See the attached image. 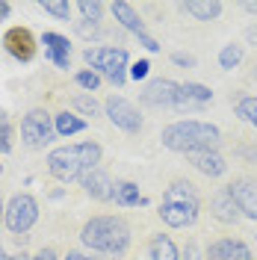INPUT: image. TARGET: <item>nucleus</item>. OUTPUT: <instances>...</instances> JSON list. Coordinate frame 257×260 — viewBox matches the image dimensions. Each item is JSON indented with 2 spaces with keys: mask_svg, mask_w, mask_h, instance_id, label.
Returning <instances> with one entry per match:
<instances>
[{
  "mask_svg": "<svg viewBox=\"0 0 257 260\" xmlns=\"http://www.w3.org/2000/svg\"><path fill=\"white\" fill-rule=\"evenodd\" d=\"M163 148L175 151V154H195V151H219L222 145V130L210 121H198V118H183V121H172L166 124L160 133Z\"/></svg>",
  "mask_w": 257,
  "mask_h": 260,
  "instance_id": "1",
  "label": "nucleus"
},
{
  "mask_svg": "<svg viewBox=\"0 0 257 260\" xmlns=\"http://www.w3.org/2000/svg\"><path fill=\"white\" fill-rule=\"evenodd\" d=\"M101 157H104V148L98 145L95 139H86V142L53 148L48 157H45V162H48L50 178H56L59 183H74V180H80L86 172L98 169Z\"/></svg>",
  "mask_w": 257,
  "mask_h": 260,
  "instance_id": "2",
  "label": "nucleus"
},
{
  "mask_svg": "<svg viewBox=\"0 0 257 260\" xmlns=\"http://www.w3.org/2000/svg\"><path fill=\"white\" fill-rule=\"evenodd\" d=\"M80 243L86 248H92V251L121 257L130 245V225L121 216H110V213L92 216L80 228Z\"/></svg>",
  "mask_w": 257,
  "mask_h": 260,
  "instance_id": "3",
  "label": "nucleus"
},
{
  "mask_svg": "<svg viewBox=\"0 0 257 260\" xmlns=\"http://www.w3.org/2000/svg\"><path fill=\"white\" fill-rule=\"evenodd\" d=\"M198 213H201V195H198V189L189 180L175 178L166 186L163 201L157 207L160 222L169 228H192L198 222Z\"/></svg>",
  "mask_w": 257,
  "mask_h": 260,
  "instance_id": "4",
  "label": "nucleus"
},
{
  "mask_svg": "<svg viewBox=\"0 0 257 260\" xmlns=\"http://www.w3.org/2000/svg\"><path fill=\"white\" fill-rule=\"evenodd\" d=\"M86 65L101 74L104 80H110L115 89H121L127 83V68H130V53L127 48H115V45H98V48L83 50Z\"/></svg>",
  "mask_w": 257,
  "mask_h": 260,
  "instance_id": "5",
  "label": "nucleus"
},
{
  "mask_svg": "<svg viewBox=\"0 0 257 260\" xmlns=\"http://www.w3.org/2000/svg\"><path fill=\"white\" fill-rule=\"evenodd\" d=\"M39 222V198L30 192H15L6 201V213H3V225L12 237H24L30 234V228Z\"/></svg>",
  "mask_w": 257,
  "mask_h": 260,
  "instance_id": "6",
  "label": "nucleus"
},
{
  "mask_svg": "<svg viewBox=\"0 0 257 260\" xmlns=\"http://www.w3.org/2000/svg\"><path fill=\"white\" fill-rule=\"evenodd\" d=\"M56 127H53V113H48L45 107H33L30 113H24L21 118V142L30 151H42V148L53 142Z\"/></svg>",
  "mask_w": 257,
  "mask_h": 260,
  "instance_id": "7",
  "label": "nucleus"
},
{
  "mask_svg": "<svg viewBox=\"0 0 257 260\" xmlns=\"http://www.w3.org/2000/svg\"><path fill=\"white\" fill-rule=\"evenodd\" d=\"M104 115H107L118 130H124V133H130V136L142 133V113L130 104L127 98L107 95V101H104Z\"/></svg>",
  "mask_w": 257,
  "mask_h": 260,
  "instance_id": "8",
  "label": "nucleus"
},
{
  "mask_svg": "<svg viewBox=\"0 0 257 260\" xmlns=\"http://www.w3.org/2000/svg\"><path fill=\"white\" fill-rule=\"evenodd\" d=\"M3 50L15 59V62L27 65L36 59V53H39V39H36V32L30 27H9V30L3 32Z\"/></svg>",
  "mask_w": 257,
  "mask_h": 260,
  "instance_id": "9",
  "label": "nucleus"
},
{
  "mask_svg": "<svg viewBox=\"0 0 257 260\" xmlns=\"http://www.w3.org/2000/svg\"><path fill=\"white\" fill-rule=\"evenodd\" d=\"M177 92H180V83H175L172 77H154V80L142 89L139 101H142L145 107H154V110H160V107H175Z\"/></svg>",
  "mask_w": 257,
  "mask_h": 260,
  "instance_id": "10",
  "label": "nucleus"
},
{
  "mask_svg": "<svg viewBox=\"0 0 257 260\" xmlns=\"http://www.w3.org/2000/svg\"><path fill=\"white\" fill-rule=\"evenodd\" d=\"M228 192H231V198L237 201L242 219L257 222V180H251V178H234L231 183H228Z\"/></svg>",
  "mask_w": 257,
  "mask_h": 260,
  "instance_id": "11",
  "label": "nucleus"
},
{
  "mask_svg": "<svg viewBox=\"0 0 257 260\" xmlns=\"http://www.w3.org/2000/svg\"><path fill=\"white\" fill-rule=\"evenodd\" d=\"M204 260H254L251 248L240 237H219L207 245Z\"/></svg>",
  "mask_w": 257,
  "mask_h": 260,
  "instance_id": "12",
  "label": "nucleus"
},
{
  "mask_svg": "<svg viewBox=\"0 0 257 260\" xmlns=\"http://www.w3.org/2000/svg\"><path fill=\"white\" fill-rule=\"evenodd\" d=\"M80 186H83V192L89 195L92 201H98V204H110V201H115V183L101 166L83 175Z\"/></svg>",
  "mask_w": 257,
  "mask_h": 260,
  "instance_id": "13",
  "label": "nucleus"
},
{
  "mask_svg": "<svg viewBox=\"0 0 257 260\" xmlns=\"http://www.w3.org/2000/svg\"><path fill=\"white\" fill-rule=\"evenodd\" d=\"M210 216H213L219 225H237V222L242 219L237 201H234L231 192H228V186H222V189L213 192V198H210Z\"/></svg>",
  "mask_w": 257,
  "mask_h": 260,
  "instance_id": "14",
  "label": "nucleus"
},
{
  "mask_svg": "<svg viewBox=\"0 0 257 260\" xmlns=\"http://www.w3.org/2000/svg\"><path fill=\"white\" fill-rule=\"evenodd\" d=\"M186 162L192 166L195 172H201L204 178H222V175H228V160L219 151H195V154H186Z\"/></svg>",
  "mask_w": 257,
  "mask_h": 260,
  "instance_id": "15",
  "label": "nucleus"
},
{
  "mask_svg": "<svg viewBox=\"0 0 257 260\" xmlns=\"http://www.w3.org/2000/svg\"><path fill=\"white\" fill-rule=\"evenodd\" d=\"M107 6H110V12H113V18H115V24H118L121 30L133 32V36L148 32V30H145L142 15H139V9H136L133 3H127V0H113V3H107Z\"/></svg>",
  "mask_w": 257,
  "mask_h": 260,
  "instance_id": "16",
  "label": "nucleus"
},
{
  "mask_svg": "<svg viewBox=\"0 0 257 260\" xmlns=\"http://www.w3.org/2000/svg\"><path fill=\"white\" fill-rule=\"evenodd\" d=\"M180 12L192 15L195 21H216L225 12V3H219V0H186V3H180Z\"/></svg>",
  "mask_w": 257,
  "mask_h": 260,
  "instance_id": "17",
  "label": "nucleus"
},
{
  "mask_svg": "<svg viewBox=\"0 0 257 260\" xmlns=\"http://www.w3.org/2000/svg\"><path fill=\"white\" fill-rule=\"evenodd\" d=\"M53 127H56V136L59 139H71V136H77V133H83V130L89 127V121L80 118L77 113L59 110V113H53Z\"/></svg>",
  "mask_w": 257,
  "mask_h": 260,
  "instance_id": "18",
  "label": "nucleus"
},
{
  "mask_svg": "<svg viewBox=\"0 0 257 260\" xmlns=\"http://www.w3.org/2000/svg\"><path fill=\"white\" fill-rule=\"evenodd\" d=\"M148 257L151 260H180V251H177V245L172 243V237L169 234H151V240H148Z\"/></svg>",
  "mask_w": 257,
  "mask_h": 260,
  "instance_id": "19",
  "label": "nucleus"
},
{
  "mask_svg": "<svg viewBox=\"0 0 257 260\" xmlns=\"http://www.w3.org/2000/svg\"><path fill=\"white\" fill-rule=\"evenodd\" d=\"M142 204H145V195L139 192V183H133V180L115 183V207L130 210V207H142Z\"/></svg>",
  "mask_w": 257,
  "mask_h": 260,
  "instance_id": "20",
  "label": "nucleus"
},
{
  "mask_svg": "<svg viewBox=\"0 0 257 260\" xmlns=\"http://www.w3.org/2000/svg\"><path fill=\"white\" fill-rule=\"evenodd\" d=\"M231 104H234V113L237 118H242L245 124H251L257 130V95H245V92H231Z\"/></svg>",
  "mask_w": 257,
  "mask_h": 260,
  "instance_id": "21",
  "label": "nucleus"
},
{
  "mask_svg": "<svg viewBox=\"0 0 257 260\" xmlns=\"http://www.w3.org/2000/svg\"><path fill=\"white\" fill-rule=\"evenodd\" d=\"M242 59H245V48L237 45V42H228L225 48L219 50V68H222V71H234V68H240Z\"/></svg>",
  "mask_w": 257,
  "mask_h": 260,
  "instance_id": "22",
  "label": "nucleus"
},
{
  "mask_svg": "<svg viewBox=\"0 0 257 260\" xmlns=\"http://www.w3.org/2000/svg\"><path fill=\"white\" fill-rule=\"evenodd\" d=\"M42 45H45V53L71 56V42H68V36H62V32L45 30V32H42Z\"/></svg>",
  "mask_w": 257,
  "mask_h": 260,
  "instance_id": "23",
  "label": "nucleus"
},
{
  "mask_svg": "<svg viewBox=\"0 0 257 260\" xmlns=\"http://www.w3.org/2000/svg\"><path fill=\"white\" fill-rule=\"evenodd\" d=\"M180 95L189 98V101H192V104H198V107H207L210 101H213V89H210V86H204V83L186 80V83H180Z\"/></svg>",
  "mask_w": 257,
  "mask_h": 260,
  "instance_id": "24",
  "label": "nucleus"
},
{
  "mask_svg": "<svg viewBox=\"0 0 257 260\" xmlns=\"http://www.w3.org/2000/svg\"><path fill=\"white\" fill-rule=\"evenodd\" d=\"M71 107H74L80 115H92V118H101V115H104V107H101V104L95 101V95H89V92L71 95Z\"/></svg>",
  "mask_w": 257,
  "mask_h": 260,
  "instance_id": "25",
  "label": "nucleus"
},
{
  "mask_svg": "<svg viewBox=\"0 0 257 260\" xmlns=\"http://www.w3.org/2000/svg\"><path fill=\"white\" fill-rule=\"evenodd\" d=\"M74 9L83 15V21H89V24H101V21H104V12H107L110 6L101 3V0H77Z\"/></svg>",
  "mask_w": 257,
  "mask_h": 260,
  "instance_id": "26",
  "label": "nucleus"
},
{
  "mask_svg": "<svg viewBox=\"0 0 257 260\" xmlns=\"http://www.w3.org/2000/svg\"><path fill=\"white\" fill-rule=\"evenodd\" d=\"M15 151V127L9 113L0 107V154H12Z\"/></svg>",
  "mask_w": 257,
  "mask_h": 260,
  "instance_id": "27",
  "label": "nucleus"
},
{
  "mask_svg": "<svg viewBox=\"0 0 257 260\" xmlns=\"http://www.w3.org/2000/svg\"><path fill=\"white\" fill-rule=\"evenodd\" d=\"M39 9H45L48 15L59 18V21H68L71 12H74V6H71L68 0H42V3H39Z\"/></svg>",
  "mask_w": 257,
  "mask_h": 260,
  "instance_id": "28",
  "label": "nucleus"
},
{
  "mask_svg": "<svg viewBox=\"0 0 257 260\" xmlns=\"http://www.w3.org/2000/svg\"><path fill=\"white\" fill-rule=\"evenodd\" d=\"M74 83L80 86L83 92H89V95H92V92H98V89H101L104 77H101V74H95L92 68H83V71H77V74H74Z\"/></svg>",
  "mask_w": 257,
  "mask_h": 260,
  "instance_id": "29",
  "label": "nucleus"
},
{
  "mask_svg": "<svg viewBox=\"0 0 257 260\" xmlns=\"http://www.w3.org/2000/svg\"><path fill=\"white\" fill-rule=\"evenodd\" d=\"M151 74V62L148 59H136V62H130V68H127V80H145Z\"/></svg>",
  "mask_w": 257,
  "mask_h": 260,
  "instance_id": "30",
  "label": "nucleus"
},
{
  "mask_svg": "<svg viewBox=\"0 0 257 260\" xmlns=\"http://www.w3.org/2000/svg\"><path fill=\"white\" fill-rule=\"evenodd\" d=\"M136 42H139L148 53H160V50H163V45L154 39V36H148V32H139V36H136Z\"/></svg>",
  "mask_w": 257,
  "mask_h": 260,
  "instance_id": "31",
  "label": "nucleus"
},
{
  "mask_svg": "<svg viewBox=\"0 0 257 260\" xmlns=\"http://www.w3.org/2000/svg\"><path fill=\"white\" fill-rule=\"evenodd\" d=\"M180 260H204V254L198 251V243L195 240H186L183 251H180Z\"/></svg>",
  "mask_w": 257,
  "mask_h": 260,
  "instance_id": "32",
  "label": "nucleus"
},
{
  "mask_svg": "<svg viewBox=\"0 0 257 260\" xmlns=\"http://www.w3.org/2000/svg\"><path fill=\"white\" fill-rule=\"evenodd\" d=\"M172 62L180 65V68H195V56L192 53H183V50H175L172 53Z\"/></svg>",
  "mask_w": 257,
  "mask_h": 260,
  "instance_id": "33",
  "label": "nucleus"
},
{
  "mask_svg": "<svg viewBox=\"0 0 257 260\" xmlns=\"http://www.w3.org/2000/svg\"><path fill=\"white\" fill-rule=\"evenodd\" d=\"M33 260H59V254H56L50 245H45V248H39V251L33 254Z\"/></svg>",
  "mask_w": 257,
  "mask_h": 260,
  "instance_id": "34",
  "label": "nucleus"
},
{
  "mask_svg": "<svg viewBox=\"0 0 257 260\" xmlns=\"http://www.w3.org/2000/svg\"><path fill=\"white\" fill-rule=\"evenodd\" d=\"M62 260H98V257H92V254H86V251H68Z\"/></svg>",
  "mask_w": 257,
  "mask_h": 260,
  "instance_id": "35",
  "label": "nucleus"
},
{
  "mask_svg": "<svg viewBox=\"0 0 257 260\" xmlns=\"http://www.w3.org/2000/svg\"><path fill=\"white\" fill-rule=\"evenodd\" d=\"M245 42H248V45H254V48H257V24H251V27H245Z\"/></svg>",
  "mask_w": 257,
  "mask_h": 260,
  "instance_id": "36",
  "label": "nucleus"
},
{
  "mask_svg": "<svg viewBox=\"0 0 257 260\" xmlns=\"http://www.w3.org/2000/svg\"><path fill=\"white\" fill-rule=\"evenodd\" d=\"M9 15H12V3H6V0H0V21H6Z\"/></svg>",
  "mask_w": 257,
  "mask_h": 260,
  "instance_id": "37",
  "label": "nucleus"
},
{
  "mask_svg": "<svg viewBox=\"0 0 257 260\" xmlns=\"http://www.w3.org/2000/svg\"><path fill=\"white\" fill-rule=\"evenodd\" d=\"M242 9H245L248 15H257V3H251V0H248V3H242Z\"/></svg>",
  "mask_w": 257,
  "mask_h": 260,
  "instance_id": "38",
  "label": "nucleus"
},
{
  "mask_svg": "<svg viewBox=\"0 0 257 260\" xmlns=\"http://www.w3.org/2000/svg\"><path fill=\"white\" fill-rule=\"evenodd\" d=\"M242 157H245L248 162H254L257 160V148H251V151H242Z\"/></svg>",
  "mask_w": 257,
  "mask_h": 260,
  "instance_id": "39",
  "label": "nucleus"
},
{
  "mask_svg": "<svg viewBox=\"0 0 257 260\" xmlns=\"http://www.w3.org/2000/svg\"><path fill=\"white\" fill-rule=\"evenodd\" d=\"M9 260H33V257H30V254H24V251H18V254H12Z\"/></svg>",
  "mask_w": 257,
  "mask_h": 260,
  "instance_id": "40",
  "label": "nucleus"
},
{
  "mask_svg": "<svg viewBox=\"0 0 257 260\" xmlns=\"http://www.w3.org/2000/svg\"><path fill=\"white\" fill-rule=\"evenodd\" d=\"M3 213H6V204H3V195H0V225H3Z\"/></svg>",
  "mask_w": 257,
  "mask_h": 260,
  "instance_id": "41",
  "label": "nucleus"
},
{
  "mask_svg": "<svg viewBox=\"0 0 257 260\" xmlns=\"http://www.w3.org/2000/svg\"><path fill=\"white\" fill-rule=\"evenodd\" d=\"M251 77H254V80H257V62L251 65Z\"/></svg>",
  "mask_w": 257,
  "mask_h": 260,
  "instance_id": "42",
  "label": "nucleus"
},
{
  "mask_svg": "<svg viewBox=\"0 0 257 260\" xmlns=\"http://www.w3.org/2000/svg\"><path fill=\"white\" fill-rule=\"evenodd\" d=\"M0 175H3V162H0Z\"/></svg>",
  "mask_w": 257,
  "mask_h": 260,
  "instance_id": "43",
  "label": "nucleus"
}]
</instances>
